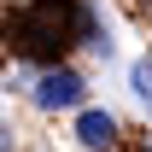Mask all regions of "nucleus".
Here are the masks:
<instances>
[{
    "mask_svg": "<svg viewBox=\"0 0 152 152\" xmlns=\"http://www.w3.org/2000/svg\"><path fill=\"white\" fill-rule=\"evenodd\" d=\"M82 94H88V82L76 70H64V64H47L35 82V105L41 111H70V105H82Z\"/></svg>",
    "mask_w": 152,
    "mask_h": 152,
    "instance_id": "obj_2",
    "label": "nucleus"
},
{
    "mask_svg": "<svg viewBox=\"0 0 152 152\" xmlns=\"http://www.w3.org/2000/svg\"><path fill=\"white\" fill-rule=\"evenodd\" d=\"M76 134H82V146H88V152H111L117 123H111V111H82V117H76Z\"/></svg>",
    "mask_w": 152,
    "mask_h": 152,
    "instance_id": "obj_3",
    "label": "nucleus"
},
{
    "mask_svg": "<svg viewBox=\"0 0 152 152\" xmlns=\"http://www.w3.org/2000/svg\"><path fill=\"white\" fill-rule=\"evenodd\" d=\"M134 94L152 105V58H140V64H134Z\"/></svg>",
    "mask_w": 152,
    "mask_h": 152,
    "instance_id": "obj_4",
    "label": "nucleus"
},
{
    "mask_svg": "<svg viewBox=\"0 0 152 152\" xmlns=\"http://www.w3.org/2000/svg\"><path fill=\"white\" fill-rule=\"evenodd\" d=\"M88 35H94V18H88V6H76V0H29V6H18V12L6 18L12 53L35 58V64H58L76 41H88Z\"/></svg>",
    "mask_w": 152,
    "mask_h": 152,
    "instance_id": "obj_1",
    "label": "nucleus"
}]
</instances>
